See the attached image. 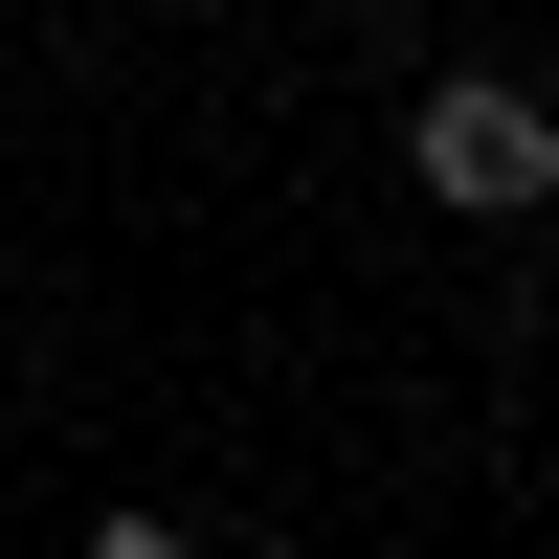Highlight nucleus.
Instances as JSON below:
<instances>
[{
  "mask_svg": "<svg viewBox=\"0 0 559 559\" xmlns=\"http://www.w3.org/2000/svg\"><path fill=\"white\" fill-rule=\"evenodd\" d=\"M403 179H426L448 224H515V202H559V112L515 68H448L426 112H403Z\"/></svg>",
  "mask_w": 559,
  "mask_h": 559,
  "instance_id": "obj_1",
  "label": "nucleus"
},
{
  "mask_svg": "<svg viewBox=\"0 0 559 559\" xmlns=\"http://www.w3.org/2000/svg\"><path fill=\"white\" fill-rule=\"evenodd\" d=\"M68 559H202V537H179V515H90Z\"/></svg>",
  "mask_w": 559,
  "mask_h": 559,
  "instance_id": "obj_2",
  "label": "nucleus"
}]
</instances>
